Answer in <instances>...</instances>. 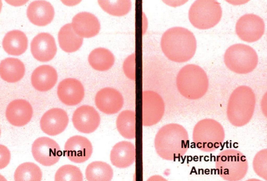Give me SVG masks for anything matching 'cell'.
I'll use <instances>...</instances> for the list:
<instances>
[{
  "label": "cell",
  "mask_w": 267,
  "mask_h": 181,
  "mask_svg": "<svg viewBox=\"0 0 267 181\" xmlns=\"http://www.w3.org/2000/svg\"><path fill=\"white\" fill-rule=\"evenodd\" d=\"M154 143L156 152L160 157L165 160L175 161L185 154L189 148L188 133L180 124H167L159 129Z\"/></svg>",
  "instance_id": "cell-1"
},
{
  "label": "cell",
  "mask_w": 267,
  "mask_h": 181,
  "mask_svg": "<svg viewBox=\"0 0 267 181\" xmlns=\"http://www.w3.org/2000/svg\"><path fill=\"white\" fill-rule=\"evenodd\" d=\"M161 46L163 53L169 60L175 62L187 61L194 56L196 41L191 31L181 27L170 28L163 34Z\"/></svg>",
  "instance_id": "cell-2"
},
{
  "label": "cell",
  "mask_w": 267,
  "mask_h": 181,
  "mask_svg": "<svg viewBox=\"0 0 267 181\" xmlns=\"http://www.w3.org/2000/svg\"><path fill=\"white\" fill-rule=\"evenodd\" d=\"M256 100L252 89L246 86L235 89L229 98L227 115L230 123L236 126H241L248 122L255 109Z\"/></svg>",
  "instance_id": "cell-3"
},
{
  "label": "cell",
  "mask_w": 267,
  "mask_h": 181,
  "mask_svg": "<svg viewBox=\"0 0 267 181\" xmlns=\"http://www.w3.org/2000/svg\"><path fill=\"white\" fill-rule=\"evenodd\" d=\"M176 84L183 96L194 100L205 95L208 89L209 81L203 69L198 65L191 64L185 65L180 70L177 76Z\"/></svg>",
  "instance_id": "cell-4"
},
{
  "label": "cell",
  "mask_w": 267,
  "mask_h": 181,
  "mask_svg": "<svg viewBox=\"0 0 267 181\" xmlns=\"http://www.w3.org/2000/svg\"><path fill=\"white\" fill-rule=\"evenodd\" d=\"M224 137L223 127L219 122L212 119L200 121L193 129V143L198 149L204 152H211L217 148Z\"/></svg>",
  "instance_id": "cell-5"
},
{
  "label": "cell",
  "mask_w": 267,
  "mask_h": 181,
  "mask_svg": "<svg viewBox=\"0 0 267 181\" xmlns=\"http://www.w3.org/2000/svg\"><path fill=\"white\" fill-rule=\"evenodd\" d=\"M224 60L226 67L231 71L239 74H246L256 67L258 57L256 51L251 46L237 43L227 49Z\"/></svg>",
  "instance_id": "cell-6"
},
{
  "label": "cell",
  "mask_w": 267,
  "mask_h": 181,
  "mask_svg": "<svg viewBox=\"0 0 267 181\" xmlns=\"http://www.w3.org/2000/svg\"><path fill=\"white\" fill-rule=\"evenodd\" d=\"M222 11L220 3L215 0H197L191 5L189 12L190 22L201 29L213 27L220 21Z\"/></svg>",
  "instance_id": "cell-7"
},
{
  "label": "cell",
  "mask_w": 267,
  "mask_h": 181,
  "mask_svg": "<svg viewBox=\"0 0 267 181\" xmlns=\"http://www.w3.org/2000/svg\"><path fill=\"white\" fill-rule=\"evenodd\" d=\"M32 152L35 160L46 166L56 164L63 154L57 143L46 137H39L35 140L32 145Z\"/></svg>",
  "instance_id": "cell-8"
},
{
  "label": "cell",
  "mask_w": 267,
  "mask_h": 181,
  "mask_svg": "<svg viewBox=\"0 0 267 181\" xmlns=\"http://www.w3.org/2000/svg\"><path fill=\"white\" fill-rule=\"evenodd\" d=\"M142 99L143 125L149 126L156 124L164 113L165 104L162 98L155 91L146 90L142 92Z\"/></svg>",
  "instance_id": "cell-9"
},
{
  "label": "cell",
  "mask_w": 267,
  "mask_h": 181,
  "mask_svg": "<svg viewBox=\"0 0 267 181\" xmlns=\"http://www.w3.org/2000/svg\"><path fill=\"white\" fill-rule=\"evenodd\" d=\"M236 33L242 40L248 42H255L263 35L265 24L262 18L252 14H245L236 22Z\"/></svg>",
  "instance_id": "cell-10"
},
{
  "label": "cell",
  "mask_w": 267,
  "mask_h": 181,
  "mask_svg": "<svg viewBox=\"0 0 267 181\" xmlns=\"http://www.w3.org/2000/svg\"><path fill=\"white\" fill-rule=\"evenodd\" d=\"M65 154L71 161L77 163H83L91 157L93 151L92 144L85 137L78 135L69 138L64 146Z\"/></svg>",
  "instance_id": "cell-11"
},
{
  "label": "cell",
  "mask_w": 267,
  "mask_h": 181,
  "mask_svg": "<svg viewBox=\"0 0 267 181\" xmlns=\"http://www.w3.org/2000/svg\"><path fill=\"white\" fill-rule=\"evenodd\" d=\"M73 124L78 131L89 134L94 132L100 123V118L97 111L93 107L83 105L74 112L72 118Z\"/></svg>",
  "instance_id": "cell-12"
},
{
  "label": "cell",
  "mask_w": 267,
  "mask_h": 181,
  "mask_svg": "<svg viewBox=\"0 0 267 181\" xmlns=\"http://www.w3.org/2000/svg\"><path fill=\"white\" fill-rule=\"evenodd\" d=\"M69 119L66 112L60 108L50 109L43 115L40 122L42 131L50 136H55L62 132L67 127Z\"/></svg>",
  "instance_id": "cell-13"
},
{
  "label": "cell",
  "mask_w": 267,
  "mask_h": 181,
  "mask_svg": "<svg viewBox=\"0 0 267 181\" xmlns=\"http://www.w3.org/2000/svg\"><path fill=\"white\" fill-rule=\"evenodd\" d=\"M34 58L42 62L52 60L55 55L57 48L53 36L47 33H41L34 37L31 44Z\"/></svg>",
  "instance_id": "cell-14"
},
{
  "label": "cell",
  "mask_w": 267,
  "mask_h": 181,
  "mask_svg": "<svg viewBox=\"0 0 267 181\" xmlns=\"http://www.w3.org/2000/svg\"><path fill=\"white\" fill-rule=\"evenodd\" d=\"M57 94L63 103L67 105L74 106L80 103L83 99L84 89L79 80L68 78L63 80L59 83Z\"/></svg>",
  "instance_id": "cell-15"
},
{
  "label": "cell",
  "mask_w": 267,
  "mask_h": 181,
  "mask_svg": "<svg viewBox=\"0 0 267 181\" xmlns=\"http://www.w3.org/2000/svg\"><path fill=\"white\" fill-rule=\"evenodd\" d=\"M95 105L98 109L107 114H113L122 108L123 99L121 93L117 90L110 87L103 88L96 93Z\"/></svg>",
  "instance_id": "cell-16"
},
{
  "label": "cell",
  "mask_w": 267,
  "mask_h": 181,
  "mask_svg": "<svg viewBox=\"0 0 267 181\" xmlns=\"http://www.w3.org/2000/svg\"><path fill=\"white\" fill-rule=\"evenodd\" d=\"M6 116L9 122L17 127L25 126L31 120L33 110L31 104L22 99L14 100L10 103L7 108Z\"/></svg>",
  "instance_id": "cell-17"
},
{
  "label": "cell",
  "mask_w": 267,
  "mask_h": 181,
  "mask_svg": "<svg viewBox=\"0 0 267 181\" xmlns=\"http://www.w3.org/2000/svg\"><path fill=\"white\" fill-rule=\"evenodd\" d=\"M76 33L82 37L90 38L99 33L100 24L97 17L90 13L82 12L76 15L71 23Z\"/></svg>",
  "instance_id": "cell-18"
},
{
  "label": "cell",
  "mask_w": 267,
  "mask_h": 181,
  "mask_svg": "<svg viewBox=\"0 0 267 181\" xmlns=\"http://www.w3.org/2000/svg\"><path fill=\"white\" fill-rule=\"evenodd\" d=\"M27 14L29 20L32 23L39 26H44L52 21L54 11L53 7L50 2L38 0L30 4Z\"/></svg>",
  "instance_id": "cell-19"
},
{
  "label": "cell",
  "mask_w": 267,
  "mask_h": 181,
  "mask_svg": "<svg viewBox=\"0 0 267 181\" xmlns=\"http://www.w3.org/2000/svg\"><path fill=\"white\" fill-rule=\"evenodd\" d=\"M136 151L134 145L130 142L123 141L116 144L110 153V159L113 165L125 168L132 165L135 161Z\"/></svg>",
  "instance_id": "cell-20"
},
{
  "label": "cell",
  "mask_w": 267,
  "mask_h": 181,
  "mask_svg": "<svg viewBox=\"0 0 267 181\" xmlns=\"http://www.w3.org/2000/svg\"><path fill=\"white\" fill-rule=\"evenodd\" d=\"M58 75L56 70L49 65H42L36 68L31 77L32 84L37 90L41 92L48 91L56 84Z\"/></svg>",
  "instance_id": "cell-21"
},
{
  "label": "cell",
  "mask_w": 267,
  "mask_h": 181,
  "mask_svg": "<svg viewBox=\"0 0 267 181\" xmlns=\"http://www.w3.org/2000/svg\"><path fill=\"white\" fill-rule=\"evenodd\" d=\"M28 39L25 34L18 30L8 32L2 41L4 50L8 54L17 56L24 53L28 47Z\"/></svg>",
  "instance_id": "cell-22"
},
{
  "label": "cell",
  "mask_w": 267,
  "mask_h": 181,
  "mask_svg": "<svg viewBox=\"0 0 267 181\" xmlns=\"http://www.w3.org/2000/svg\"><path fill=\"white\" fill-rule=\"evenodd\" d=\"M25 71L23 64L17 58H8L1 62V77L8 82L15 83L20 80L24 76Z\"/></svg>",
  "instance_id": "cell-23"
},
{
  "label": "cell",
  "mask_w": 267,
  "mask_h": 181,
  "mask_svg": "<svg viewBox=\"0 0 267 181\" xmlns=\"http://www.w3.org/2000/svg\"><path fill=\"white\" fill-rule=\"evenodd\" d=\"M58 39L60 48L68 53L78 50L81 47L83 38L77 34L74 30L71 23L63 26L59 30Z\"/></svg>",
  "instance_id": "cell-24"
},
{
  "label": "cell",
  "mask_w": 267,
  "mask_h": 181,
  "mask_svg": "<svg viewBox=\"0 0 267 181\" xmlns=\"http://www.w3.org/2000/svg\"><path fill=\"white\" fill-rule=\"evenodd\" d=\"M89 63L94 69L104 71L110 69L115 62L114 57L108 49L102 47L95 48L90 53Z\"/></svg>",
  "instance_id": "cell-25"
},
{
  "label": "cell",
  "mask_w": 267,
  "mask_h": 181,
  "mask_svg": "<svg viewBox=\"0 0 267 181\" xmlns=\"http://www.w3.org/2000/svg\"><path fill=\"white\" fill-rule=\"evenodd\" d=\"M222 155V154L221 153ZM232 155H230V159L229 155H220L221 157L218 158L217 159L218 160L217 161L219 162V164H221L219 166H221V173L220 174L221 175L224 174L223 176H226L227 174L228 176H232V174H233V177L236 176V174H238V172L241 171V170L243 169L244 167V164H247L246 160V157L243 155H240V153H231ZM242 170V169H241ZM242 172V171H241Z\"/></svg>",
  "instance_id": "cell-26"
},
{
  "label": "cell",
  "mask_w": 267,
  "mask_h": 181,
  "mask_svg": "<svg viewBox=\"0 0 267 181\" xmlns=\"http://www.w3.org/2000/svg\"><path fill=\"white\" fill-rule=\"evenodd\" d=\"M86 179L89 181H109L112 179L113 171L111 166L101 161H95L89 164L85 170Z\"/></svg>",
  "instance_id": "cell-27"
},
{
  "label": "cell",
  "mask_w": 267,
  "mask_h": 181,
  "mask_svg": "<svg viewBox=\"0 0 267 181\" xmlns=\"http://www.w3.org/2000/svg\"><path fill=\"white\" fill-rule=\"evenodd\" d=\"M136 114L135 111L126 110L118 115L116 122L117 130L124 137L132 139L135 137Z\"/></svg>",
  "instance_id": "cell-28"
},
{
  "label": "cell",
  "mask_w": 267,
  "mask_h": 181,
  "mask_svg": "<svg viewBox=\"0 0 267 181\" xmlns=\"http://www.w3.org/2000/svg\"><path fill=\"white\" fill-rule=\"evenodd\" d=\"M42 174L39 166L32 162H25L20 165L16 170L14 178L16 181H40Z\"/></svg>",
  "instance_id": "cell-29"
},
{
  "label": "cell",
  "mask_w": 267,
  "mask_h": 181,
  "mask_svg": "<svg viewBox=\"0 0 267 181\" xmlns=\"http://www.w3.org/2000/svg\"><path fill=\"white\" fill-rule=\"evenodd\" d=\"M102 9L109 14L115 16H124L131 10L132 3L129 0H99Z\"/></svg>",
  "instance_id": "cell-30"
},
{
  "label": "cell",
  "mask_w": 267,
  "mask_h": 181,
  "mask_svg": "<svg viewBox=\"0 0 267 181\" xmlns=\"http://www.w3.org/2000/svg\"><path fill=\"white\" fill-rule=\"evenodd\" d=\"M56 181H82L83 176L77 166L66 164L60 167L57 171L54 177Z\"/></svg>",
  "instance_id": "cell-31"
},
{
  "label": "cell",
  "mask_w": 267,
  "mask_h": 181,
  "mask_svg": "<svg viewBox=\"0 0 267 181\" xmlns=\"http://www.w3.org/2000/svg\"><path fill=\"white\" fill-rule=\"evenodd\" d=\"M135 54L133 53L128 56L124 60L123 70L125 76L130 79L135 81L136 79Z\"/></svg>",
  "instance_id": "cell-32"
},
{
  "label": "cell",
  "mask_w": 267,
  "mask_h": 181,
  "mask_svg": "<svg viewBox=\"0 0 267 181\" xmlns=\"http://www.w3.org/2000/svg\"><path fill=\"white\" fill-rule=\"evenodd\" d=\"M0 169H3L9 164L10 159V153L5 146L0 145Z\"/></svg>",
  "instance_id": "cell-33"
}]
</instances>
